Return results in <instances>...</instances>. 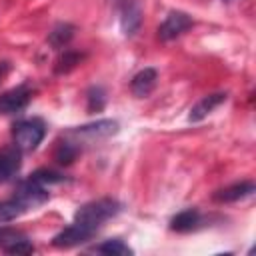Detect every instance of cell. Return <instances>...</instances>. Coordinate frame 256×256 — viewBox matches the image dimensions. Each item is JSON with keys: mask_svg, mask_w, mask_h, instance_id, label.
Wrapping results in <instances>:
<instances>
[{"mask_svg": "<svg viewBox=\"0 0 256 256\" xmlns=\"http://www.w3.org/2000/svg\"><path fill=\"white\" fill-rule=\"evenodd\" d=\"M78 154H80V146L74 140H70L68 136H62V140H58V144L54 148V160L62 166L72 164Z\"/></svg>", "mask_w": 256, "mask_h": 256, "instance_id": "9a60e30c", "label": "cell"}, {"mask_svg": "<svg viewBox=\"0 0 256 256\" xmlns=\"http://www.w3.org/2000/svg\"><path fill=\"white\" fill-rule=\"evenodd\" d=\"M22 166V150L18 146H4L0 150V182L12 180Z\"/></svg>", "mask_w": 256, "mask_h": 256, "instance_id": "30bf717a", "label": "cell"}, {"mask_svg": "<svg viewBox=\"0 0 256 256\" xmlns=\"http://www.w3.org/2000/svg\"><path fill=\"white\" fill-rule=\"evenodd\" d=\"M0 250L6 254H32L34 244L22 230L12 226H0Z\"/></svg>", "mask_w": 256, "mask_h": 256, "instance_id": "277c9868", "label": "cell"}, {"mask_svg": "<svg viewBox=\"0 0 256 256\" xmlns=\"http://www.w3.org/2000/svg\"><path fill=\"white\" fill-rule=\"evenodd\" d=\"M72 36H74V26L68 24V22H60V24H56V26L50 30V34H48V44H50L52 48H56V50H62V48H66V46L70 44Z\"/></svg>", "mask_w": 256, "mask_h": 256, "instance_id": "2e32d148", "label": "cell"}, {"mask_svg": "<svg viewBox=\"0 0 256 256\" xmlns=\"http://www.w3.org/2000/svg\"><path fill=\"white\" fill-rule=\"evenodd\" d=\"M202 224V214L196 210V208H186L182 212H178L172 220H170V230L174 232H192V230H198Z\"/></svg>", "mask_w": 256, "mask_h": 256, "instance_id": "4fadbf2b", "label": "cell"}, {"mask_svg": "<svg viewBox=\"0 0 256 256\" xmlns=\"http://www.w3.org/2000/svg\"><path fill=\"white\" fill-rule=\"evenodd\" d=\"M82 58H84V56H82L80 52L70 50V48H64V54L56 60L54 72H56V74H66V72H70L72 68H76V64H80Z\"/></svg>", "mask_w": 256, "mask_h": 256, "instance_id": "d6986e66", "label": "cell"}, {"mask_svg": "<svg viewBox=\"0 0 256 256\" xmlns=\"http://www.w3.org/2000/svg\"><path fill=\"white\" fill-rule=\"evenodd\" d=\"M30 98H32V92L26 84L2 92L0 94V114H14V112L24 110L28 106Z\"/></svg>", "mask_w": 256, "mask_h": 256, "instance_id": "ba28073f", "label": "cell"}, {"mask_svg": "<svg viewBox=\"0 0 256 256\" xmlns=\"http://www.w3.org/2000/svg\"><path fill=\"white\" fill-rule=\"evenodd\" d=\"M156 80H158L156 68H142L140 72L134 74V78L130 82V90L136 98H146L156 88Z\"/></svg>", "mask_w": 256, "mask_h": 256, "instance_id": "8fae6325", "label": "cell"}, {"mask_svg": "<svg viewBox=\"0 0 256 256\" xmlns=\"http://www.w3.org/2000/svg\"><path fill=\"white\" fill-rule=\"evenodd\" d=\"M118 132V122L116 120H96L92 124H84V126H76L70 128L68 132H64V136H68L70 140H74L76 144L82 138L88 140H102V138H110Z\"/></svg>", "mask_w": 256, "mask_h": 256, "instance_id": "3957f363", "label": "cell"}, {"mask_svg": "<svg viewBox=\"0 0 256 256\" xmlns=\"http://www.w3.org/2000/svg\"><path fill=\"white\" fill-rule=\"evenodd\" d=\"M8 70H10V64H8V62H0V82H2V78L6 76Z\"/></svg>", "mask_w": 256, "mask_h": 256, "instance_id": "7402d4cb", "label": "cell"}, {"mask_svg": "<svg viewBox=\"0 0 256 256\" xmlns=\"http://www.w3.org/2000/svg\"><path fill=\"white\" fill-rule=\"evenodd\" d=\"M14 196L28 208V210H34V208H38V206H42L44 202H48V190H46V186H42V184H38L36 180H32L30 176L26 178V180H20L18 182V186H16V192H14Z\"/></svg>", "mask_w": 256, "mask_h": 256, "instance_id": "5b68a950", "label": "cell"}, {"mask_svg": "<svg viewBox=\"0 0 256 256\" xmlns=\"http://www.w3.org/2000/svg\"><path fill=\"white\" fill-rule=\"evenodd\" d=\"M24 212H28V208H26L16 196H12L10 200H2V202H0V224H6V222L16 220V218H20Z\"/></svg>", "mask_w": 256, "mask_h": 256, "instance_id": "e0dca14e", "label": "cell"}, {"mask_svg": "<svg viewBox=\"0 0 256 256\" xmlns=\"http://www.w3.org/2000/svg\"><path fill=\"white\" fill-rule=\"evenodd\" d=\"M192 18L186 12L180 10H172L168 12V16L164 18V22L158 26V38L162 42H170L174 38H178L180 34H184L188 28H192Z\"/></svg>", "mask_w": 256, "mask_h": 256, "instance_id": "52a82bcc", "label": "cell"}, {"mask_svg": "<svg viewBox=\"0 0 256 256\" xmlns=\"http://www.w3.org/2000/svg\"><path fill=\"white\" fill-rule=\"evenodd\" d=\"M142 24V12L136 2H126L120 12V28L126 36H134Z\"/></svg>", "mask_w": 256, "mask_h": 256, "instance_id": "5bb4252c", "label": "cell"}, {"mask_svg": "<svg viewBox=\"0 0 256 256\" xmlns=\"http://www.w3.org/2000/svg\"><path fill=\"white\" fill-rule=\"evenodd\" d=\"M226 98H228V94L226 92H214V94H208V96H204L200 102H196V106L190 110V114H188V120L190 122H200V120H204L210 112H214L222 102H226Z\"/></svg>", "mask_w": 256, "mask_h": 256, "instance_id": "7c38bea8", "label": "cell"}, {"mask_svg": "<svg viewBox=\"0 0 256 256\" xmlns=\"http://www.w3.org/2000/svg\"><path fill=\"white\" fill-rule=\"evenodd\" d=\"M256 192V184L252 180H242V182H234L230 186H224L220 190H216L212 194V200L218 204H228V202H238L244 200L248 196H252Z\"/></svg>", "mask_w": 256, "mask_h": 256, "instance_id": "9c48e42d", "label": "cell"}, {"mask_svg": "<svg viewBox=\"0 0 256 256\" xmlns=\"http://www.w3.org/2000/svg\"><path fill=\"white\" fill-rule=\"evenodd\" d=\"M30 178L32 180H36L38 184H42V186H52V184H60V182H64L66 180V176L64 174H60V172H56V170H50V168H40V170H36V172H32L30 174Z\"/></svg>", "mask_w": 256, "mask_h": 256, "instance_id": "ffe728a7", "label": "cell"}, {"mask_svg": "<svg viewBox=\"0 0 256 256\" xmlns=\"http://www.w3.org/2000/svg\"><path fill=\"white\" fill-rule=\"evenodd\" d=\"M122 210V204L114 198H98V200H92V202H86L82 204L76 214H74V220L92 228V230H100V226L104 222H108L110 218L118 216Z\"/></svg>", "mask_w": 256, "mask_h": 256, "instance_id": "6da1fadb", "label": "cell"}, {"mask_svg": "<svg viewBox=\"0 0 256 256\" xmlns=\"http://www.w3.org/2000/svg\"><path fill=\"white\" fill-rule=\"evenodd\" d=\"M86 100H88V112H100L106 106V92L102 86H92L86 92Z\"/></svg>", "mask_w": 256, "mask_h": 256, "instance_id": "44dd1931", "label": "cell"}, {"mask_svg": "<svg viewBox=\"0 0 256 256\" xmlns=\"http://www.w3.org/2000/svg\"><path fill=\"white\" fill-rule=\"evenodd\" d=\"M96 234V230L80 224V222H72L70 226H66L64 230H60L54 238H52V246L54 248H74L78 244H84L88 242L92 236Z\"/></svg>", "mask_w": 256, "mask_h": 256, "instance_id": "8992f818", "label": "cell"}, {"mask_svg": "<svg viewBox=\"0 0 256 256\" xmlns=\"http://www.w3.org/2000/svg\"><path fill=\"white\" fill-rule=\"evenodd\" d=\"M46 136V126L40 118H26L12 126V138L14 146H18L22 152H32L38 148V144Z\"/></svg>", "mask_w": 256, "mask_h": 256, "instance_id": "7a4b0ae2", "label": "cell"}, {"mask_svg": "<svg viewBox=\"0 0 256 256\" xmlns=\"http://www.w3.org/2000/svg\"><path fill=\"white\" fill-rule=\"evenodd\" d=\"M94 252H100V254H110V256H130L134 254V250L124 244V240L120 238H110V240H104L102 244H98L94 248Z\"/></svg>", "mask_w": 256, "mask_h": 256, "instance_id": "ac0fdd59", "label": "cell"}, {"mask_svg": "<svg viewBox=\"0 0 256 256\" xmlns=\"http://www.w3.org/2000/svg\"><path fill=\"white\" fill-rule=\"evenodd\" d=\"M224 2H232V0H224Z\"/></svg>", "mask_w": 256, "mask_h": 256, "instance_id": "603a6c76", "label": "cell"}]
</instances>
